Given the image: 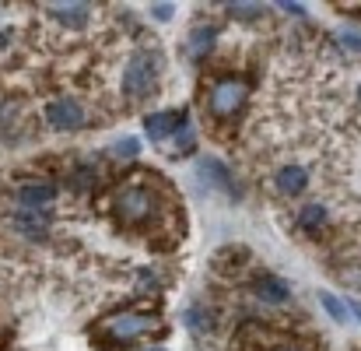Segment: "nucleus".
<instances>
[{"label": "nucleus", "mask_w": 361, "mask_h": 351, "mask_svg": "<svg viewBox=\"0 0 361 351\" xmlns=\"http://www.w3.org/2000/svg\"><path fill=\"white\" fill-rule=\"evenodd\" d=\"M137 351H165V348H161V345H158V348H137Z\"/></svg>", "instance_id": "26"}, {"label": "nucleus", "mask_w": 361, "mask_h": 351, "mask_svg": "<svg viewBox=\"0 0 361 351\" xmlns=\"http://www.w3.org/2000/svg\"><path fill=\"white\" fill-rule=\"evenodd\" d=\"M249 102V81L239 74H225V78H214L207 88H204V109L207 119H218V123H228L245 109Z\"/></svg>", "instance_id": "3"}, {"label": "nucleus", "mask_w": 361, "mask_h": 351, "mask_svg": "<svg viewBox=\"0 0 361 351\" xmlns=\"http://www.w3.org/2000/svg\"><path fill=\"white\" fill-rule=\"evenodd\" d=\"M274 186H277V194H284V197L302 194V190L309 186V172H305V165H281L277 176H274Z\"/></svg>", "instance_id": "12"}, {"label": "nucleus", "mask_w": 361, "mask_h": 351, "mask_svg": "<svg viewBox=\"0 0 361 351\" xmlns=\"http://www.w3.org/2000/svg\"><path fill=\"white\" fill-rule=\"evenodd\" d=\"M183 320H186V327H190L193 334H200V338H204V334H211V327H214V320H211V316H207L200 306L186 309V316H183Z\"/></svg>", "instance_id": "15"}, {"label": "nucleus", "mask_w": 361, "mask_h": 351, "mask_svg": "<svg viewBox=\"0 0 361 351\" xmlns=\"http://www.w3.org/2000/svg\"><path fill=\"white\" fill-rule=\"evenodd\" d=\"M214 39H218V25H197V28L190 32V39H186L190 56H193V60L207 56V53H211V46H214Z\"/></svg>", "instance_id": "13"}, {"label": "nucleus", "mask_w": 361, "mask_h": 351, "mask_svg": "<svg viewBox=\"0 0 361 351\" xmlns=\"http://www.w3.org/2000/svg\"><path fill=\"white\" fill-rule=\"evenodd\" d=\"M281 11H288V14H295V18H302V14H305V7H302V4H281Z\"/></svg>", "instance_id": "23"}, {"label": "nucleus", "mask_w": 361, "mask_h": 351, "mask_svg": "<svg viewBox=\"0 0 361 351\" xmlns=\"http://www.w3.org/2000/svg\"><path fill=\"white\" fill-rule=\"evenodd\" d=\"M252 295L267 306H288L291 302V288L277 274H256L252 278Z\"/></svg>", "instance_id": "7"}, {"label": "nucleus", "mask_w": 361, "mask_h": 351, "mask_svg": "<svg viewBox=\"0 0 361 351\" xmlns=\"http://www.w3.org/2000/svg\"><path fill=\"white\" fill-rule=\"evenodd\" d=\"M337 39H341V46H344V49H351V53H361V35L355 32V28H344V32H341Z\"/></svg>", "instance_id": "21"}, {"label": "nucleus", "mask_w": 361, "mask_h": 351, "mask_svg": "<svg viewBox=\"0 0 361 351\" xmlns=\"http://www.w3.org/2000/svg\"><path fill=\"white\" fill-rule=\"evenodd\" d=\"M151 18H154L158 25H169V21L176 18V4H151Z\"/></svg>", "instance_id": "20"}, {"label": "nucleus", "mask_w": 361, "mask_h": 351, "mask_svg": "<svg viewBox=\"0 0 361 351\" xmlns=\"http://www.w3.org/2000/svg\"><path fill=\"white\" fill-rule=\"evenodd\" d=\"M49 222H53V218H49L46 211H18V215H11V229L28 235V239H46Z\"/></svg>", "instance_id": "11"}, {"label": "nucleus", "mask_w": 361, "mask_h": 351, "mask_svg": "<svg viewBox=\"0 0 361 351\" xmlns=\"http://www.w3.org/2000/svg\"><path fill=\"white\" fill-rule=\"evenodd\" d=\"M270 351H305V348H298V345H277V348H270Z\"/></svg>", "instance_id": "25"}, {"label": "nucleus", "mask_w": 361, "mask_h": 351, "mask_svg": "<svg viewBox=\"0 0 361 351\" xmlns=\"http://www.w3.org/2000/svg\"><path fill=\"white\" fill-rule=\"evenodd\" d=\"M46 14L56 21V25H67V28H85L92 21V4H81V0H71V4H49Z\"/></svg>", "instance_id": "8"}, {"label": "nucleus", "mask_w": 361, "mask_h": 351, "mask_svg": "<svg viewBox=\"0 0 361 351\" xmlns=\"http://www.w3.org/2000/svg\"><path fill=\"white\" fill-rule=\"evenodd\" d=\"M95 183H99V176H95V169H88V165H81V169H78V176L71 179V186H74L78 194H92V190H95Z\"/></svg>", "instance_id": "17"}, {"label": "nucleus", "mask_w": 361, "mask_h": 351, "mask_svg": "<svg viewBox=\"0 0 361 351\" xmlns=\"http://www.w3.org/2000/svg\"><path fill=\"white\" fill-rule=\"evenodd\" d=\"M42 113L53 130H81L88 123V113L78 99H53V102H46Z\"/></svg>", "instance_id": "6"}, {"label": "nucleus", "mask_w": 361, "mask_h": 351, "mask_svg": "<svg viewBox=\"0 0 361 351\" xmlns=\"http://www.w3.org/2000/svg\"><path fill=\"white\" fill-rule=\"evenodd\" d=\"M232 18H239V21H259L263 18V7L259 4H228L225 7Z\"/></svg>", "instance_id": "18"}, {"label": "nucleus", "mask_w": 361, "mask_h": 351, "mask_svg": "<svg viewBox=\"0 0 361 351\" xmlns=\"http://www.w3.org/2000/svg\"><path fill=\"white\" fill-rule=\"evenodd\" d=\"M102 338H109L113 345H133V341H144V338H154L165 331L161 316L154 313H140V309H116L109 313L106 320H99L95 327Z\"/></svg>", "instance_id": "2"}, {"label": "nucleus", "mask_w": 361, "mask_h": 351, "mask_svg": "<svg viewBox=\"0 0 361 351\" xmlns=\"http://www.w3.org/2000/svg\"><path fill=\"white\" fill-rule=\"evenodd\" d=\"M344 306H348V313H355V316L361 320V302H344Z\"/></svg>", "instance_id": "24"}, {"label": "nucleus", "mask_w": 361, "mask_h": 351, "mask_svg": "<svg viewBox=\"0 0 361 351\" xmlns=\"http://www.w3.org/2000/svg\"><path fill=\"white\" fill-rule=\"evenodd\" d=\"M319 302H323V309H326L337 323H348V306H344V299H337L334 292H319Z\"/></svg>", "instance_id": "16"}, {"label": "nucleus", "mask_w": 361, "mask_h": 351, "mask_svg": "<svg viewBox=\"0 0 361 351\" xmlns=\"http://www.w3.org/2000/svg\"><path fill=\"white\" fill-rule=\"evenodd\" d=\"M158 71H161V60H158L151 49L130 53L126 74H123V92H126V99H147V95L158 88Z\"/></svg>", "instance_id": "4"}, {"label": "nucleus", "mask_w": 361, "mask_h": 351, "mask_svg": "<svg viewBox=\"0 0 361 351\" xmlns=\"http://www.w3.org/2000/svg\"><path fill=\"white\" fill-rule=\"evenodd\" d=\"M11 197L21 204V211H42L56 201V186L46 183V179H18Z\"/></svg>", "instance_id": "5"}, {"label": "nucleus", "mask_w": 361, "mask_h": 351, "mask_svg": "<svg viewBox=\"0 0 361 351\" xmlns=\"http://www.w3.org/2000/svg\"><path fill=\"white\" fill-rule=\"evenodd\" d=\"M355 351H361V348H355Z\"/></svg>", "instance_id": "28"}, {"label": "nucleus", "mask_w": 361, "mask_h": 351, "mask_svg": "<svg viewBox=\"0 0 361 351\" xmlns=\"http://www.w3.org/2000/svg\"><path fill=\"white\" fill-rule=\"evenodd\" d=\"M113 155H116V158H130V162H133V158L140 155V141H137V137H123V141H116V144H113Z\"/></svg>", "instance_id": "19"}, {"label": "nucleus", "mask_w": 361, "mask_h": 351, "mask_svg": "<svg viewBox=\"0 0 361 351\" xmlns=\"http://www.w3.org/2000/svg\"><path fill=\"white\" fill-rule=\"evenodd\" d=\"M106 211L113 215V222L123 229H147L158 222V211H161V194H158V183L151 176H130L116 183L109 190V201H106Z\"/></svg>", "instance_id": "1"}, {"label": "nucleus", "mask_w": 361, "mask_h": 351, "mask_svg": "<svg viewBox=\"0 0 361 351\" xmlns=\"http://www.w3.org/2000/svg\"><path fill=\"white\" fill-rule=\"evenodd\" d=\"M179 126H186V113H183V109H176V113H147V117H144V133H147L151 141H165V137H172Z\"/></svg>", "instance_id": "10"}, {"label": "nucleus", "mask_w": 361, "mask_h": 351, "mask_svg": "<svg viewBox=\"0 0 361 351\" xmlns=\"http://www.w3.org/2000/svg\"><path fill=\"white\" fill-rule=\"evenodd\" d=\"M323 222H326V208H323V204H305V208L298 211V225H302L305 232L323 229Z\"/></svg>", "instance_id": "14"}, {"label": "nucleus", "mask_w": 361, "mask_h": 351, "mask_svg": "<svg viewBox=\"0 0 361 351\" xmlns=\"http://www.w3.org/2000/svg\"><path fill=\"white\" fill-rule=\"evenodd\" d=\"M179 148H183V151H190V148H193V130H190V126L183 130V137H179Z\"/></svg>", "instance_id": "22"}, {"label": "nucleus", "mask_w": 361, "mask_h": 351, "mask_svg": "<svg viewBox=\"0 0 361 351\" xmlns=\"http://www.w3.org/2000/svg\"><path fill=\"white\" fill-rule=\"evenodd\" d=\"M358 99H361V88H358Z\"/></svg>", "instance_id": "27"}, {"label": "nucleus", "mask_w": 361, "mask_h": 351, "mask_svg": "<svg viewBox=\"0 0 361 351\" xmlns=\"http://www.w3.org/2000/svg\"><path fill=\"white\" fill-rule=\"evenodd\" d=\"M197 172H200V179H204L211 190H221V194H225V197H232V201L239 197V194H235V179H232L228 165H221L218 158H204Z\"/></svg>", "instance_id": "9"}]
</instances>
